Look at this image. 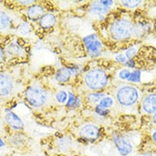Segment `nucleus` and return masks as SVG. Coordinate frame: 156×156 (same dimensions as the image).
Returning a JSON list of instances; mask_svg holds the SVG:
<instances>
[{"mask_svg": "<svg viewBox=\"0 0 156 156\" xmlns=\"http://www.w3.org/2000/svg\"><path fill=\"white\" fill-rule=\"evenodd\" d=\"M135 28L131 22L126 20H119L111 27V34L117 39H124L131 37L134 34Z\"/></svg>", "mask_w": 156, "mask_h": 156, "instance_id": "obj_1", "label": "nucleus"}, {"mask_svg": "<svg viewBox=\"0 0 156 156\" xmlns=\"http://www.w3.org/2000/svg\"><path fill=\"white\" fill-rule=\"evenodd\" d=\"M108 82L106 73L99 69L91 70L85 76V83L92 90H98L104 87Z\"/></svg>", "mask_w": 156, "mask_h": 156, "instance_id": "obj_2", "label": "nucleus"}, {"mask_svg": "<svg viewBox=\"0 0 156 156\" xmlns=\"http://www.w3.org/2000/svg\"><path fill=\"white\" fill-rule=\"evenodd\" d=\"M138 98L137 90L131 86H125L120 88L117 92V99L122 105L130 106L134 104Z\"/></svg>", "mask_w": 156, "mask_h": 156, "instance_id": "obj_3", "label": "nucleus"}, {"mask_svg": "<svg viewBox=\"0 0 156 156\" xmlns=\"http://www.w3.org/2000/svg\"><path fill=\"white\" fill-rule=\"evenodd\" d=\"M27 97L30 103L34 107L42 106L47 99L46 92L40 88L33 87L27 91Z\"/></svg>", "mask_w": 156, "mask_h": 156, "instance_id": "obj_4", "label": "nucleus"}, {"mask_svg": "<svg viewBox=\"0 0 156 156\" xmlns=\"http://www.w3.org/2000/svg\"><path fill=\"white\" fill-rule=\"evenodd\" d=\"M84 43L87 49L89 55L91 57H96L101 53V45L96 35H89L84 38Z\"/></svg>", "mask_w": 156, "mask_h": 156, "instance_id": "obj_5", "label": "nucleus"}, {"mask_svg": "<svg viewBox=\"0 0 156 156\" xmlns=\"http://www.w3.org/2000/svg\"><path fill=\"white\" fill-rule=\"evenodd\" d=\"M80 136L87 140H95L99 136V130L96 126L86 125L80 130Z\"/></svg>", "mask_w": 156, "mask_h": 156, "instance_id": "obj_6", "label": "nucleus"}, {"mask_svg": "<svg viewBox=\"0 0 156 156\" xmlns=\"http://www.w3.org/2000/svg\"><path fill=\"white\" fill-rule=\"evenodd\" d=\"M112 1H98L95 2L90 8V12L96 16L104 15L109 9L110 5H112Z\"/></svg>", "mask_w": 156, "mask_h": 156, "instance_id": "obj_7", "label": "nucleus"}, {"mask_svg": "<svg viewBox=\"0 0 156 156\" xmlns=\"http://www.w3.org/2000/svg\"><path fill=\"white\" fill-rule=\"evenodd\" d=\"M114 143L116 144V147L118 148L119 152L122 155H127L131 152L132 150V145L124 137H117L114 140Z\"/></svg>", "mask_w": 156, "mask_h": 156, "instance_id": "obj_8", "label": "nucleus"}, {"mask_svg": "<svg viewBox=\"0 0 156 156\" xmlns=\"http://www.w3.org/2000/svg\"><path fill=\"white\" fill-rule=\"evenodd\" d=\"M143 108L148 114L156 113V94H151L145 97L143 102Z\"/></svg>", "mask_w": 156, "mask_h": 156, "instance_id": "obj_9", "label": "nucleus"}, {"mask_svg": "<svg viewBox=\"0 0 156 156\" xmlns=\"http://www.w3.org/2000/svg\"><path fill=\"white\" fill-rule=\"evenodd\" d=\"M13 88V83L11 78L7 75L2 73L1 74V95L7 96L11 92Z\"/></svg>", "mask_w": 156, "mask_h": 156, "instance_id": "obj_10", "label": "nucleus"}, {"mask_svg": "<svg viewBox=\"0 0 156 156\" xmlns=\"http://www.w3.org/2000/svg\"><path fill=\"white\" fill-rule=\"evenodd\" d=\"M5 119H6L7 123L13 128H15V129H21V128H23V126H24L23 122L21 121V119L19 118L16 114H14V113H11V112L8 113V114H6Z\"/></svg>", "mask_w": 156, "mask_h": 156, "instance_id": "obj_11", "label": "nucleus"}, {"mask_svg": "<svg viewBox=\"0 0 156 156\" xmlns=\"http://www.w3.org/2000/svg\"><path fill=\"white\" fill-rule=\"evenodd\" d=\"M113 105V99L110 97L102 98L97 107V112L100 114H105L106 110Z\"/></svg>", "mask_w": 156, "mask_h": 156, "instance_id": "obj_12", "label": "nucleus"}, {"mask_svg": "<svg viewBox=\"0 0 156 156\" xmlns=\"http://www.w3.org/2000/svg\"><path fill=\"white\" fill-rule=\"evenodd\" d=\"M28 14V16L33 20H36L40 16H43V14H44V9L38 5H35L33 6L28 9L27 11Z\"/></svg>", "mask_w": 156, "mask_h": 156, "instance_id": "obj_13", "label": "nucleus"}, {"mask_svg": "<svg viewBox=\"0 0 156 156\" xmlns=\"http://www.w3.org/2000/svg\"><path fill=\"white\" fill-rule=\"evenodd\" d=\"M71 74H72V71L66 69V68H61L56 73L55 79L59 82H66L69 80Z\"/></svg>", "mask_w": 156, "mask_h": 156, "instance_id": "obj_14", "label": "nucleus"}, {"mask_svg": "<svg viewBox=\"0 0 156 156\" xmlns=\"http://www.w3.org/2000/svg\"><path fill=\"white\" fill-rule=\"evenodd\" d=\"M55 23V16L51 14H46L44 15L40 20V25L42 26L44 28H48L51 27Z\"/></svg>", "mask_w": 156, "mask_h": 156, "instance_id": "obj_15", "label": "nucleus"}, {"mask_svg": "<svg viewBox=\"0 0 156 156\" xmlns=\"http://www.w3.org/2000/svg\"><path fill=\"white\" fill-rule=\"evenodd\" d=\"M140 80H141V71L136 70V71H134L133 73H130L127 80L132 81V82H139Z\"/></svg>", "mask_w": 156, "mask_h": 156, "instance_id": "obj_16", "label": "nucleus"}, {"mask_svg": "<svg viewBox=\"0 0 156 156\" xmlns=\"http://www.w3.org/2000/svg\"><path fill=\"white\" fill-rule=\"evenodd\" d=\"M19 32H20L22 35L29 34L30 32H31V27H30L29 24H27V23H26V22L21 23V25H20V27H19Z\"/></svg>", "mask_w": 156, "mask_h": 156, "instance_id": "obj_17", "label": "nucleus"}, {"mask_svg": "<svg viewBox=\"0 0 156 156\" xmlns=\"http://www.w3.org/2000/svg\"><path fill=\"white\" fill-rule=\"evenodd\" d=\"M9 25V17L4 12H1V29L6 28Z\"/></svg>", "mask_w": 156, "mask_h": 156, "instance_id": "obj_18", "label": "nucleus"}, {"mask_svg": "<svg viewBox=\"0 0 156 156\" xmlns=\"http://www.w3.org/2000/svg\"><path fill=\"white\" fill-rule=\"evenodd\" d=\"M21 49L20 47L16 45V44H11L9 48V53L10 54H14V55H19L21 53Z\"/></svg>", "mask_w": 156, "mask_h": 156, "instance_id": "obj_19", "label": "nucleus"}, {"mask_svg": "<svg viewBox=\"0 0 156 156\" xmlns=\"http://www.w3.org/2000/svg\"><path fill=\"white\" fill-rule=\"evenodd\" d=\"M142 3V1H122V4L124 5H126L127 7H129V8H134L136 6H137V5H139L140 4Z\"/></svg>", "mask_w": 156, "mask_h": 156, "instance_id": "obj_20", "label": "nucleus"}, {"mask_svg": "<svg viewBox=\"0 0 156 156\" xmlns=\"http://www.w3.org/2000/svg\"><path fill=\"white\" fill-rule=\"evenodd\" d=\"M67 98H68V94L65 92V91H60L56 95V100L59 101V102H61V103L66 101Z\"/></svg>", "mask_w": 156, "mask_h": 156, "instance_id": "obj_21", "label": "nucleus"}, {"mask_svg": "<svg viewBox=\"0 0 156 156\" xmlns=\"http://www.w3.org/2000/svg\"><path fill=\"white\" fill-rule=\"evenodd\" d=\"M101 97L102 95L101 94H92L89 97V100L90 102H93V103H96L97 101H101Z\"/></svg>", "mask_w": 156, "mask_h": 156, "instance_id": "obj_22", "label": "nucleus"}, {"mask_svg": "<svg viewBox=\"0 0 156 156\" xmlns=\"http://www.w3.org/2000/svg\"><path fill=\"white\" fill-rule=\"evenodd\" d=\"M136 48H135V47H131V48H130V49L126 51V58H128V59H131V58L136 55Z\"/></svg>", "mask_w": 156, "mask_h": 156, "instance_id": "obj_23", "label": "nucleus"}, {"mask_svg": "<svg viewBox=\"0 0 156 156\" xmlns=\"http://www.w3.org/2000/svg\"><path fill=\"white\" fill-rule=\"evenodd\" d=\"M77 97L75 96H73V94H69V98H68V106H73L75 105L77 103Z\"/></svg>", "mask_w": 156, "mask_h": 156, "instance_id": "obj_24", "label": "nucleus"}, {"mask_svg": "<svg viewBox=\"0 0 156 156\" xmlns=\"http://www.w3.org/2000/svg\"><path fill=\"white\" fill-rule=\"evenodd\" d=\"M130 73H131V72L129 70H122L119 73V78L122 80H128Z\"/></svg>", "mask_w": 156, "mask_h": 156, "instance_id": "obj_25", "label": "nucleus"}, {"mask_svg": "<svg viewBox=\"0 0 156 156\" xmlns=\"http://www.w3.org/2000/svg\"><path fill=\"white\" fill-rule=\"evenodd\" d=\"M126 55H119L116 56V60L119 62H121V63H126Z\"/></svg>", "mask_w": 156, "mask_h": 156, "instance_id": "obj_26", "label": "nucleus"}, {"mask_svg": "<svg viewBox=\"0 0 156 156\" xmlns=\"http://www.w3.org/2000/svg\"><path fill=\"white\" fill-rule=\"evenodd\" d=\"M20 3H21V4H32V3H33V1H20Z\"/></svg>", "mask_w": 156, "mask_h": 156, "instance_id": "obj_27", "label": "nucleus"}, {"mask_svg": "<svg viewBox=\"0 0 156 156\" xmlns=\"http://www.w3.org/2000/svg\"><path fill=\"white\" fill-rule=\"evenodd\" d=\"M153 139H154V142H156V131L153 134Z\"/></svg>", "mask_w": 156, "mask_h": 156, "instance_id": "obj_28", "label": "nucleus"}, {"mask_svg": "<svg viewBox=\"0 0 156 156\" xmlns=\"http://www.w3.org/2000/svg\"><path fill=\"white\" fill-rule=\"evenodd\" d=\"M154 123L156 124V113L155 114H154Z\"/></svg>", "mask_w": 156, "mask_h": 156, "instance_id": "obj_29", "label": "nucleus"}]
</instances>
